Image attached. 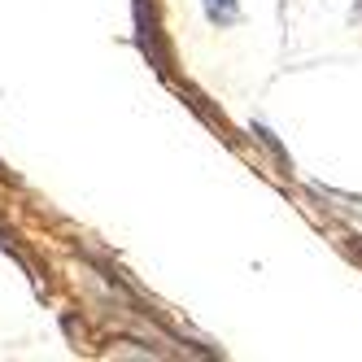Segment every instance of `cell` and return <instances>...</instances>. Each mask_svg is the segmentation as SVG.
Wrapping results in <instances>:
<instances>
[{"mask_svg": "<svg viewBox=\"0 0 362 362\" xmlns=\"http://www.w3.org/2000/svg\"><path fill=\"white\" fill-rule=\"evenodd\" d=\"M205 13H210V22H218V27H231V22L240 18L236 0H205Z\"/></svg>", "mask_w": 362, "mask_h": 362, "instance_id": "cell-1", "label": "cell"}]
</instances>
